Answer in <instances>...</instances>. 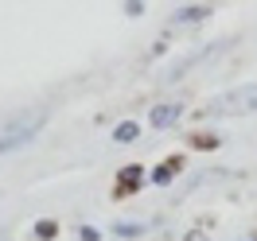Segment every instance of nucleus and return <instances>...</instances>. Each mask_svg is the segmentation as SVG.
<instances>
[{"label":"nucleus","instance_id":"39448f33","mask_svg":"<svg viewBox=\"0 0 257 241\" xmlns=\"http://www.w3.org/2000/svg\"><path fill=\"white\" fill-rule=\"evenodd\" d=\"M172 167H176V163H168V167H156V171H152V183H168V179H172Z\"/></svg>","mask_w":257,"mask_h":241},{"label":"nucleus","instance_id":"7ed1b4c3","mask_svg":"<svg viewBox=\"0 0 257 241\" xmlns=\"http://www.w3.org/2000/svg\"><path fill=\"white\" fill-rule=\"evenodd\" d=\"M179 121V105H160V109H152V125L156 129H168V125H176Z\"/></svg>","mask_w":257,"mask_h":241},{"label":"nucleus","instance_id":"6e6552de","mask_svg":"<svg viewBox=\"0 0 257 241\" xmlns=\"http://www.w3.org/2000/svg\"><path fill=\"white\" fill-rule=\"evenodd\" d=\"M117 233H121V237H133V233H141V225H117Z\"/></svg>","mask_w":257,"mask_h":241},{"label":"nucleus","instance_id":"423d86ee","mask_svg":"<svg viewBox=\"0 0 257 241\" xmlns=\"http://www.w3.org/2000/svg\"><path fill=\"white\" fill-rule=\"evenodd\" d=\"M35 237H43V241L55 237V222H39V225H35Z\"/></svg>","mask_w":257,"mask_h":241},{"label":"nucleus","instance_id":"f257e3e1","mask_svg":"<svg viewBox=\"0 0 257 241\" xmlns=\"http://www.w3.org/2000/svg\"><path fill=\"white\" fill-rule=\"evenodd\" d=\"M43 121H47V109H24V113H16V117L0 129V152H16V148H24L28 140H35V132L43 129Z\"/></svg>","mask_w":257,"mask_h":241},{"label":"nucleus","instance_id":"f03ea898","mask_svg":"<svg viewBox=\"0 0 257 241\" xmlns=\"http://www.w3.org/2000/svg\"><path fill=\"white\" fill-rule=\"evenodd\" d=\"M257 105V86H241V90H230V94L214 97L210 101V113H245Z\"/></svg>","mask_w":257,"mask_h":241},{"label":"nucleus","instance_id":"20e7f679","mask_svg":"<svg viewBox=\"0 0 257 241\" xmlns=\"http://www.w3.org/2000/svg\"><path fill=\"white\" fill-rule=\"evenodd\" d=\"M113 136L125 144V140H133V136H137V125H133V121H125V125H117V132H113Z\"/></svg>","mask_w":257,"mask_h":241},{"label":"nucleus","instance_id":"0eeeda50","mask_svg":"<svg viewBox=\"0 0 257 241\" xmlns=\"http://www.w3.org/2000/svg\"><path fill=\"white\" fill-rule=\"evenodd\" d=\"M207 16V8H183V12H179V20H203Z\"/></svg>","mask_w":257,"mask_h":241}]
</instances>
